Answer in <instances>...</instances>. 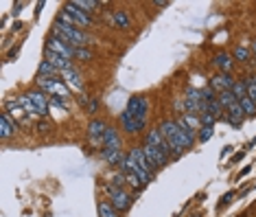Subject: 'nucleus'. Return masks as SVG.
Segmentation results:
<instances>
[{
	"instance_id": "obj_1",
	"label": "nucleus",
	"mask_w": 256,
	"mask_h": 217,
	"mask_svg": "<svg viewBox=\"0 0 256 217\" xmlns=\"http://www.w3.org/2000/svg\"><path fill=\"white\" fill-rule=\"evenodd\" d=\"M123 169H129L131 174H136L138 178H140L142 184H149L153 180V174H151V165L147 163L145 158V151H142V147H134L129 149V154H127L125 163H123Z\"/></svg>"
},
{
	"instance_id": "obj_2",
	"label": "nucleus",
	"mask_w": 256,
	"mask_h": 217,
	"mask_svg": "<svg viewBox=\"0 0 256 217\" xmlns=\"http://www.w3.org/2000/svg\"><path fill=\"white\" fill-rule=\"evenodd\" d=\"M160 132L169 143V147H171L173 156H182L184 151H186L184 136H182V130H180V125H177V121H165V123L160 125Z\"/></svg>"
},
{
	"instance_id": "obj_3",
	"label": "nucleus",
	"mask_w": 256,
	"mask_h": 217,
	"mask_svg": "<svg viewBox=\"0 0 256 217\" xmlns=\"http://www.w3.org/2000/svg\"><path fill=\"white\" fill-rule=\"evenodd\" d=\"M53 35L59 40H64V42H68L70 46L75 48H81L85 42H88V35H85L84 31H79L77 27H70V24H64V22H55L53 27Z\"/></svg>"
},
{
	"instance_id": "obj_4",
	"label": "nucleus",
	"mask_w": 256,
	"mask_h": 217,
	"mask_svg": "<svg viewBox=\"0 0 256 217\" xmlns=\"http://www.w3.org/2000/svg\"><path fill=\"white\" fill-rule=\"evenodd\" d=\"M59 22L70 24V27H92V24H94V22H92V18H90V13L77 9L73 2L66 4L64 11L59 13Z\"/></svg>"
},
{
	"instance_id": "obj_5",
	"label": "nucleus",
	"mask_w": 256,
	"mask_h": 217,
	"mask_svg": "<svg viewBox=\"0 0 256 217\" xmlns=\"http://www.w3.org/2000/svg\"><path fill=\"white\" fill-rule=\"evenodd\" d=\"M38 86L44 94L48 92V94H53V97H70L68 86L61 84L57 77H38Z\"/></svg>"
},
{
	"instance_id": "obj_6",
	"label": "nucleus",
	"mask_w": 256,
	"mask_h": 217,
	"mask_svg": "<svg viewBox=\"0 0 256 217\" xmlns=\"http://www.w3.org/2000/svg\"><path fill=\"white\" fill-rule=\"evenodd\" d=\"M107 193H110V202L116 211H127L131 206V198L121 189V186L114 184H107Z\"/></svg>"
},
{
	"instance_id": "obj_7",
	"label": "nucleus",
	"mask_w": 256,
	"mask_h": 217,
	"mask_svg": "<svg viewBox=\"0 0 256 217\" xmlns=\"http://www.w3.org/2000/svg\"><path fill=\"white\" fill-rule=\"evenodd\" d=\"M127 110L134 114V119L138 121V123L145 125L147 112H149V101H147L145 97H131L129 103H127Z\"/></svg>"
},
{
	"instance_id": "obj_8",
	"label": "nucleus",
	"mask_w": 256,
	"mask_h": 217,
	"mask_svg": "<svg viewBox=\"0 0 256 217\" xmlns=\"http://www.w3.org/2000/svg\"><path fill=\"white\" fill-rule=\"evenodd\" d=\"M46 50H50V53H57V55H61V57H66V59H73L75 53H77L75 46H70L68 42H64V40L55 38V35L48 40V44H46Z\"/></svg>"
},
{
	"instance_id": "obj_9",
	"label": "nucleus",
	"mask_w": 256,
	"mask_h": 217,
	"mask_svg": "<svg viewBox=\"0 0 256 217\" xmlns=\"http://www.w3.org/2000/svg\"><path fill=\"white\" fill-rule=\"evenodd\" d=\"M142 151H145V158L147 163L151 165V169H158V167H165V165L169 163V154L158 147H151V145H145L142 147Z\"/></svg>"
},
{
	"instance_id": "obj_10",
	"label": "nucleus",
	"mask_w": 256,
	"mask_h": 217,
	"mask_svg": "<svg viewBox=\"0 0 256 217\" xmlns=\"http://www.w3.org/2000/svg\"><path fill=\"white\" fill-rule=\"evenodd\" d=\"M145 145H151V147H158V149L167 151V154L171 156V147H169V143L165 140V136H162L160 130H151V132L147 134V138H145Z\"/></svg>"
},
{
	"instance_id": "obj_11",
	"label": "nucleus",
	"mask_w": 256,
	"mask_h": 217,
	"mask_svg": "<svg viewBox=\"0 0 256 217\" xmlns=\"http://www.w3.org/2000/svg\"><path fill=\"white\" fill-rule=\"evenodd\" d=\"M232 86H234V79L230 77L228 73H219V75H214V77L211 79V88L217 90V92H226V90H232Z\"/></svg>"
},
{
	"instance_id": "obj_12",
	"label": "nucleus",
	"mask_w": 256,
	"mask_h": 217,
	"mask_svg": "<svg viewBox=\"0 0 256 217\" xmlns=\"http://www.w3.org/2000/svg\"><path fill=\"white\" fill-rule=\"evenodd\" d=\"M121 123H123V128H125V132H129V134H138L145 125L142 123H138V121L134 119V114L129 112V110H125V112L121 114Z\"/></svg>"
},
{
	"instance_id": "obj_13",
	"label": "nucleus",
	"mask_w": 256,
	"mask_h": 217,
	"mask_svg": "<svg viewBox=\"0 0 256 217\" xmlns=\"http://www.w3.org/2000/svg\"><path fill=\"white\" fill-rule=\"evenodd\" d=\"M105 132H107V128L103 125V121H92L88 125V136H90L92 143H103Z\"/></svg>"
},
{
	"instance_id": "obj_14",
	"label": "nucleus",
	"mask_w": 256,
	"mask_h": 217,
	"mask_svg": "<svg viewBox=\"0 0 256 217\" xmlns=\"http://www.w3.org/2000/svg\"><path fill=\"white\" fill-rule=\"evenodd\" d=\"M46 62L50 64V66H55L57 70H70L73 68V64H70V59H66V57H61V55H57V53H50V50H46Z\"/></svg>"
},
{
	"instance_id": "obj_15",
	"label": "nucleus",
	"mask_w": 256,
	"mask_h": 217,
	"mask_svg": "<svg viewBox=\"0 0 256 217\" xmlns=\"http://www.w3.org/2000/svg\"><path fill=\"white\" fill-rule=\"evenodd\" d=\"M31 101H33V105L38 108L40 117H46V112H48V99H46V94L42 90H38V92H29Z\"/></svg>"
},
{
	"instance_id": "obj_16",
	"label": "nucleus",
	"mask_w": 256,
	"mask_h": 217,
	"mask_svg": "<svg viewBox=\"0 0 256 217\" xmlns=\"http://www.w3.org/2000/svg\"><path fill=\"white\" fill-rule=\"evenodd\" d=\"M213 64L221 70V73H230L232 66H234V59H232V55H228V53H217L214 59H213Z\"/></svg>"
},
{
	"instance_id": "obj_17",
	"label": "nucleus",
	"mask_w": 256,
	"mask_h": 217,
	"mask_svg": "<svg viewBox=\"0 0 256 217\" xmlns=\"http://www.w3.org/2000/svg\"><path fill=\"white\" fill-rule=\"evenodd\" d=\"M103 143H105L107 149H121V136H119V130H116V128H107Z\"/></svg>"
},
{
	"instance_id": "obj_18",
	"label": "nucleus",
	"mask_w": 256,
	"mask_h": 217,
	"mask_svg": "<svg viewBox=\"0 0 256 217\" xmlns=\"http://www.w3.org/2000/svg\"><path fill=\"white\" fill-rule=\"evenodd\" d=\"M243 114H245V112H243V108H241V103H239V101L228 108V121L234 125V128L243 123Z\"/></svg>"
},
{
	"instance_id": "obj_19",
	"label": "nucleus",
	"mask_w": 256,
	"mask_h": 217,
	"mask_svg": "<svg viewBox=\"0 0 256 217\" xmlns=\"http://www.w3.org/2000/svg\"><path fill=\"white\" fill-rule=\"evenodd\" d=\"M64 82H66V86H70V88H75V90H81V86H84V82H81V75L77 73V70H64Z\"/></svg>"
},
{
	"instance_id": "obj_20",
	"label": "nucleus",
	"mask_w": 256,
	"mask_h": 217,
	"mask_svg": "<svg viewBox=\"0 0 256 217\" xmlns=\"http://www.w3.org/2000/svg\"><path fill=\"white\" fill-rule=\"evenodd\" d=\"M7 114H9V119H15V121H22L24 117H29V114L24 112L22 105L15 103V101H11V103H7Z\"/></svg>"
},
{
	"instance_id": "obj_21",
	"label": "nucleus",
	"mask_w": 256,
	"mask_h": 217,
	"mask_svg": "<svg viewBox=\"0 0 256 217\" xmlns=\"http://www.w3.org/2000/svg\"><path fill=\"white\" fill-rule=\"evenodd\" d=\"M13 132H15V123H11L9 114H2L0 117V134H2V138H9Z\"/></svg>"
},
{
	"instance_id": "obj_22",
	"label": "nucleus",
	"mask_w": 256,
	"mask_h": 217,
	"mask_svg": "<svg viewBox=\"0 0 256 217\" xmlns=\"http://www.w3.org/2000/svg\"><path fill=\"white\" fill-rule=\"evenodd\" d=\"M103 158H105V163H110V165H123L125 163V158H123V154H121V149H103Z\"/></svg>"
},
{
	"instance_id": "obj_23",
	"label": "nucleus",
	"mask_w": 256,
	"mask_h": 217,
	"mask_svg": "<svg viewBox=\"0 0 256 217\" xmlns=\"http://www.w3.org/2000/svg\"><path fill=\"white\" fill-rule=\"evenodd\" d=\"M18 103L22 105V108H24V112H27L29 117H40L38 108H35V105H33V101H31V97H29V94H22V97H20V101H18Z\"/></svg>"
},
{
	"instance_id": "obj_24",
	"label": "nucleus",
	"mask_w": 256,
	"mask_h": 217,
	"mask_svg": "<svg viewBox=\"0 0 256 217\" xmlns=\"http://www.w3.org/2000/svg\"><path fill=\"white\" fill-rule=\"evenodd\" d=\"M239 103H241L243 112L248 114V117H254V114H256V103H254L252 99H250V94H245L243 99H239Z\"/></svg>"
},
{
	"instance_id": "obj_25",
	"label": "nucleus",
	"mask_w": 256,
	"mask_h": 217,
	"mask_svg": "<svg viewBox=\"0 0 256 217\" xmlns=\"http://www.w3.org/2000/svg\"><path fill=\"white\" fill-rule=\"evenodd\" d=\"M114 24L119 29H127V27H129V16H127L123 9H116V11H114Z\"/></svg>"
},
{
	"instance_id": "obj_26",
	"label": "nucleus",
	"mask_w": 256,
	"mask_h": 217,
	"mask_svg": "<svg viewBox=\"0 0 256 217\" xmlns=\"http://www.w3.org/2000/svg\"><path fill=\"white\" fill-rule=\"evenodd\" d=\"M219 103L223 105V108H230V105H234L237 103V97H234V92L232 90H226V92H219Z\"/></svg>"
},
{
	"instance_id": "obj_27",
	"label": "nucleus",
	"mask_w": 256,
	"mask_h": 217,
	"mask_svg": "<svg viewBox=\"0 0 256 217\" xmlns=\"http://www.w3.org/2000/svg\"><path fill=\"white\" fill-rule=\"evenodd\" d=\"M204 112H208V114H213L214 119H219L221 112H223V105L219 103V99H214V101H211V103H206V110H204Z\"/></svg>"
},
{
	"instance_id": "obj_28",
	"label": "nucleus",
	"mask_w": 256,
	"mask_h": 217,
	"mask_svg": "<svg viewBox=\"0 0 256 217\" xmlns=\"http://www.w3.org/2000/svg\"><path fill=\"white\" fill-rule=\"evenodd\" d=\"M180 123H184L186 128H191L193 132H199V119L195 117V114H184V117H180Z\"/></svg>"
},
{
	"instance_id": "obj_29",
	"label": "nucleus",
	"mask_w": 256,
	"mask_h": 217,
	"mask_svg": "<svg viewBox=\"0 0 256 217\" xmlns=\"http://www.w3.org/2000/svg\"><path fill=\"white\" fill-rule=\"evenodd\" d=\"M73 4L77 9H81V11H85V13H90L94 7H99L101 2H94V0H73Z\"/></svg>"
},
{
	"instance_id": "obj_30",
	"label": "nucleus",
	"mask_w": 256,
	"mask_h": 217,
	"mask_svg": "<svg viewBox=\"0 0 256 217\" xmlns=\"http://www.w3.org/2000/svg\"><path fill=\"white\" fill-rule=\"evenodd\" d=\"M234 59H237V62H248L250 48L245 46V44H237V48H234Z\"/></svg>"
},
{
	"instance_id": "obj_31",
	"label": "nucleus",
	"mask_w": 256,
	"mask_h": 217,
	"mask_svg": "<svg viewBox=\"0 0 256 217\" xmlns=\"http://www.w3.org/2000/svg\"><path fill=\"white\" fill-rule=\"evenodd\" d=\"M99 217H119V213H116V209L112 204L101 202V204H99Z\"/></svg>"
},
{
	"instance_id": "obj_32",
	"label": "nucleus",
	"mask_w": 256,
	"mask_h": 217,
	"mask_svg": "<svg viewBox=\"0 0 256 217\" xmlns=\"http://www.w3.org/2000/svg\"><path fill=\"white\" fill-rule=\"evenodd\" d=\"M232 92H234V97H237V101H239V99H243L245 94H248V86H245V82H234Z\"/></svg>"
},
{
	"instance_id": "obj_33",
	"label": "nucleus",
	"mask_w": 256,
	"mask_h": 217,
	"mask_svg": "<svg viewBox=\"0 0 256 217\" xmlns=\"http://www.w3.org/2000/svg\"><path fill=\"white\" fill-rule=\"evenodd\" d=\"M55 73H57V68L50 66L48 62H42V64H40V77H53Z\"/></svg>"
},
{
	"instance_id": "obj_34",
	"label": "nucleus",
	"mask_w": 256,
	"mask_h": 217,
	"mask_svg": "<svg viewBox=\"0 0 256 217\" xmlns=\"http://www.w3.org/2000/svg\"><path fill=\"white\" fill-rule=\"evenodd\" d=\"M245 86H248V94H250V99L256 103V77H248L245 79Z\"/></svg>"
},
{
	"instance_id": "obj_35",
	"label": "nucleus",
	"mask_w": 256,
	"mask_h": 217,
	"mask_svg": "<svg viewBox=\"0 0 256 217\" xmlns=\"http://www.w3.org/2000/svg\"><path fill=\"white\" fill-rule=\"evenodd\" d=\"M211 136H213V125H202L199 128V143H206Z\"/></svg>"
},
{
	"instance_id": "obj_36",
	"label": "nucleus",
	"mask_w": 256,
	"mask_h": 217,
	"mask_svg": "<svg viewBox=\"0 0 256 217\" xmlns=\"http://www.w3.org/2000/svg\"><path fill=\"white\" fill-rule=\"evenodd\" d=\"M123 171H125V178H127V180H129V184H131V186H134V189H138V186H142V182H140V178H138V175H136V174H131V171H129V169H123Z\"/></svg>"
},
{
	"instance_id": "obj_37",
	"label": "nucleus",
	"mask_w": 256,
	"mask_h": 217,
	"mask_svg": "<svg viewBox=\"0 0 256 217\" xmlns=\"http://www.w3.org/2000/svg\"><path fill=\"white\" fill-rule=\"evenodd\" d=\"M53 103L61 105V108H70V97H53Z\"/></svg>"
},
{
	"instance_id": "obj_38",
	"label": "nucleus",
	"mask_w": 256,
	"mask_h": 217,
	"mask_svg": "<svg viewBox=\"0 0 256 217\" xmlns=\"http://www.w3.org/2000/svg\"><path fill=\"white\" fill-rule=\"evenodd\" d=\"M75 57H81V59H90V57H92V53H90V50H85V48H77Z\"/></svg>"
},
{
	"instance_id": "obj_39",
	"label": "nucleus",
	"mask_w": 256,
	"mask_h": 217,
	"mask_svg": "<svg viewBox=\"0 0 256 217\" xmlns=\"http://www.w3.org/2000/svg\"><path fill=\"white\" fill-rule=\"evenodd\" d=\"M214 121H217V119H214L213 114H208V112L202 114V123H204V125H214Z\"/></svg>"
},
{
	"instance_id": "obj_40",
	"label": "nucleus",
	"mask_w": 256,
	"mask_h": 217,
	"mask_svg": "<svg viewBox=\"0 0 256 217\" xmlns=\"http://www.w3.org/2000/svg\"><path fill=\"white\" fill-rule=\"evenodd\" d=\"M232 198H234V193H232V191H230V193H226V195H223V198H221V204H219V209H223V206H226V204H228V202L232 200Z\"/></svg>"
},
{
	"instance_id": "obj_41",
	"label": "nucleus",
	"mask_w": 256,
	"mask_h": 217,
	"mask_svg": "<svg viewBox=\"0 0 256 217\" xmlns=\"http://www.w3.org/2000/svg\"><path fill=\"white\" fill-rule=\"evenodd\" d=\"M252 53L256 55V42H252Z\"/></svg>"
}]
</instances>
